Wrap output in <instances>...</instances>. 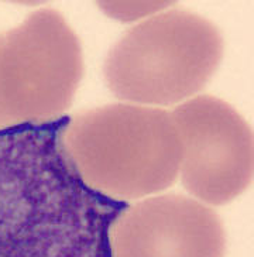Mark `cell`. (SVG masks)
Instances as JSON below:
<instances>
[{
  "mask_svg": "<svg viewBox=\"0 0 254 257\" xmlns=\"http://www.w3.org/2000/svg\"><path fill=\"white\" fill-rule=\"evenodd\" d=\"M69 121L0 128V257H113L129 204L85 181L65 144Z\"/></svg>",
  "mask_w": 254,
  "mask_h": 257,
  "instance_id": "obj_1",
  "label": "cell"
},
{
  "mask_svg": "<svg viewBox=\"0 0 254 257\" xmlns=\"http://www.w3.org/2000/svg\"><path fill=\"white\" fill-rule=\"evenodd\" d=\"M113 257H223L224 232L215 212L180 195L129 208L112 229Z\"/></svg>",
  "mask_w": 254,
  "mask_h": 257,
  "instance_id": "obj_2",
  "label": "cell"
},
{
  "mask_svg": "<svg viewBox=\"0 0 254 257\" xmlns=\"http://www.w3.org/2000/svg\"><path fill=\"white\" fill-rule=\"evenodd\" d=\"M129 38H132L135 43L147 48L146 53L139 50V53H137L139 61L146 60V62L137 64V68L140 71H144L147 68L149 75H165L167 78L170 75H177V74L180 75V74H184L185 71L181 69L178 64L188 68L192 60L199 58L198 57L199 54H191L189 51L180 54V48H184L189 43H181L180 44V43H154L153 41L149 44H144L143 41L136 37L135 34H130Z\"/></svg>",
  "mask_w": 254,
  "mask_h": 257,
  "instance_id": "obj_3",
  "label": "cell"
}]
</instances>
